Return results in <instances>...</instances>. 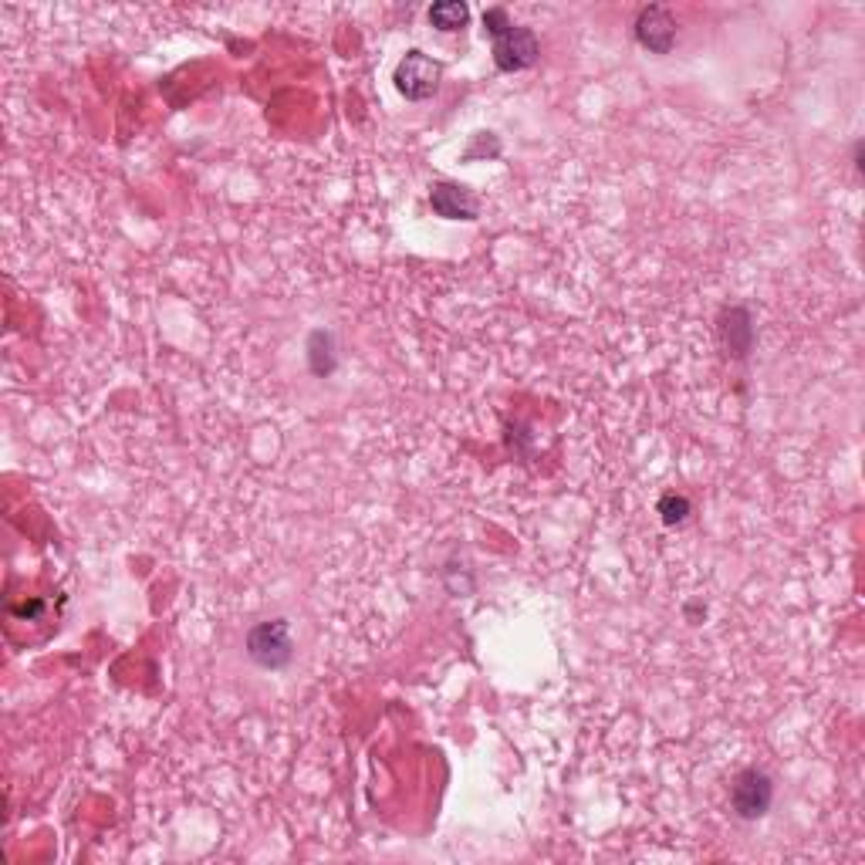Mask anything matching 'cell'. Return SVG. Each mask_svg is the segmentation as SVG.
I'll use <instances>...</instances> for the list:
<instances>
[{
	"mask_svg": "<svg viewBox=\"0 0 865 865\" xmlns=\"http://www.w3.org/2000/svg\"><path fill=\"white\" fill-rule=\"evenodd\" d=\"M305 359L308 372L315 379H331L338 372V338L328 328H315L305 341Z\"/></svg>",
	"mask_w": 865,
	"mask_h": 865,
	"instance_id": "ba28073f",
	"label": "cell"
},
{
	"mask_svg": "<svg viewBox=\"0 0 865 865\" xmlns=\"http://www.w3.org/2000/svg\"><path fill=\"white\" fill-rule=\"evenodd\" d=\"M429 207L444 220H477L480 203L467 187L457 183H432L429 187Z\"/></svg>",
	"mask_w": 865,
	"mask_h": 865,
	"instance_id": "52a82bcc",
	"label": "cell"
},
{
	"mask_svg": "<svg viewBox=\"0 0 865 865\" xmlns=\"http://www.w3.org/2000/svg\"><path fill=\"white\" fill-rule=\"evenodd\" d=\"M633 31H636V41H639L646 51H653V54H669L673 44H676V38H679V24H676V18L669 14V8H663V4L643 8V11L636 14Z\"/></svg>",
	"mask_w": 865,
	"mask_h": 865,
	"instance_id": "5b68a950",
	"label": "cell"
},
{
	"mask_svg": "<svg viewBox=\"0 0 865 865\" xmlns=\"http://www.w3.org/2000/svg\"><path fill=\"white\" fill-rule=\"evenodd\" d=\"M683 613H686L689 626H700V619H707V605H700V601H689Z\"/></svg>",
	"mask_w": 865,
	"mask_h": 865,
	"instance_id": "4fadbf2b",
	"label": "cell"
},
{
	"mask_svg": "<svg viewBox=\"0 0 865 865\" xmlns=\"http://www.w3.org/2000/svg\"><path fill=\"white\" fill-rule=\"evenodd\" d=\"M656 514H659V521L666 525V528H676V525H683L689 514H694V504H689V497L686 494H663L659 497V504H656Z\"/></svg>",
	"mask_w": 865,
	"mask_h": 865,
	"instance_id": "30bf717a",
	"label": "cell"
},
{
	"mask_svg": "<svg viewBox=\"0 0 865 865\" xmlns=\"http://www.w3.org/2000/svg\"><path fill=\"white\" fill-rule=\"evenodd\" d=\"M507 28H514V21H510V14H507L504 8H487V11H484V31H487L490 38L504 34Z\"/></svg>",
	"mask_w": 865,
	"mask_h": 865,
	"instance_id": "8fae6325",
	"label": "cell"
},
{
	"mask_svg": "<svg viewBox=\"0 0 865 865\" xmlns=\"http://www.w3.org/2000/svg\"><path fill=\"white\" fill-rule=\"evenodd\" d=\"M11 613L18 619H38L44 613V601H24V605H11Z\"/></svg>",
	"mask_w": 865,
	"mask_h": 865,
	"instance_id": "7c38bea8",
	"label": "cell"
},
{
	"mask_svg": "<svg viewBox=\"0 0 865 865\" xmlns=\"http://www.w3.org/2000/svg\"><path fill=\"white\" fill-rule=\"evenodd\" d=\"M247 656L253 666H261L268 673H281L295 663V633L288 619H265L250 626L247 633Z\"/></svg>",
	"mask_w": 865,
	"mask_h": 865,
	"instance_id": "6da1fadb",
	"label": "cell"
},
{
	"mask_svg": "<svg viewBox=\"0 0 865 865\" xmlns=\"http://www.w3.org/2000/svg\"><path fill=\"white\" fill-rule=\"evenodd\" d=\"M774 805V782L760 767H744L730 782V812L740 822H760Z\"/></svg>",
	"mask_w": 865,
	"mask_h": 865,
	"instance_id": "7a4b0ae2",
	"label": "cell"
},
{
	"mask_svg": "<svg viewBox=\"0 0 865 865\" xmlns=\"http://www.w3.org/2000/svg\"><path fill=\"white\" fill-rule=\"evenodd\" d=\"M720 338H724V349L734 359H747L754 352V341H757V328L754 318L744 305H730L720 311Z\"/></svg>",
	"mask_w": 865,
	"mask_h": 865,
	"instance_id": "8992f818",
	"label": "cell"
},
{
	"mask_svg": "<svg viewBox=\"0 0 865 865\" xmlns=\"http://www.w3.org/2000/svg\"><path fill=\"white\" fill-rule=\"evenodd\" d=\"M470 21V8L460 4V0H440V4L429 8V24L444 31V34H454V31H464Z\"/></svg>",
	"mask_w": 865,
	"mask_h": 865,
	"instance_id": "9c48e42d",
	"label": "cell"
},
{
	"mask_svg": "<svg viewBox=\"0 0 865 865\" xmlns=\"http://www.w3.org/2000/svg\"><path fill=\"white\" fill-rule=\"evenodd\" d=\"M490 41H494V64L500 71H525V68H535L541 58V41L525 24H514Z\"/></svg>",
	"mask_w": 865,
	"mask_h": 865,
	"instance_id": "277c9868",
	"label": "cell"
},
{
	"mask_svg": "<svg viewBox=\"0 0 865 865\" xmlns=\"http://www.w3.org/2000/svg\"><path fill=\"white\" fill-rule=\"evenodd\" d=\"M440 78H444L440 61H432L429 54H422L416 48L399 58L396 74H392L396 92L402 99H409V102H426V99L437 96L440 92Z\"/></svg>",
	"mask_w": 865,
	"mask_h": 865,
	"instance_id": "3957f363",
	"label": "cell"
}]
</instances>
